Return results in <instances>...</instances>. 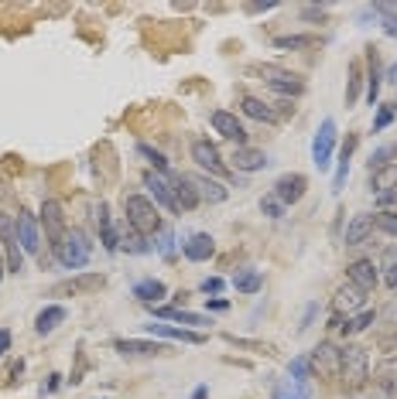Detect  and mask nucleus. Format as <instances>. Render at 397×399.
Listing matches in <instances>:
<instances>
[{"mask_svg": "<svg viewBox=\"0 0 397 399\" xmlns=\"http://www.w3.org/2000/svg\"><path fill=\"white\" fill-rule=\"evenodd\" d=\"M168 188H171V198H175V205H178V212H192L198 205V191L192 178H185V174H175V171H168Z\"/></svg>", "mask_w": 397, "mask_h": 399, "instance_id": "14", "label": "nucleus"}, {"mask_svg": "<svg viewBox=\"0 0 397 399\" xmlns=\"http://www.w3.org/2000/svg\"><path fill=\"white\" fill-rule=\"evenodd\" d=\"M332 317H353V314H360L366 307V294L360 290V287H353L349 280L332 294Z\"/></svg>", "mask_w": 397, "mask_h": 399, "instance_id": "8", "label": "nucleus"}, {"mask_svg": "<svg viewBox=\"0 0 397 399\" xmlns=\"http://www.w3.org/2000/svg\"><path fill=\"white\" fill-rule=\"evenodd\" d=\"M62 379H66L62 372H52L48 382H45V393H59V389H62Z\"/></svg>", "mask_w": 397, "mask_h": 399, "instance_id": "50", "label": "nucleus"}, {"mask_svg": "<svg viewBox=\"0 0 397 399\" xmlns=\"http://www.w3.org/2000/svg\"><path fill=\"white\" fill-rule=\"evenodd\" d=\"M96 222H99V243L106 253H117L120 249V229H117V222L110 218V209L106 205H96Z\"/></svg>", "mask_w": 397, "mask_h": 399, "instance_id": "22", "label": "nucleus"}, {"mask_svg": "<svg viewBox=\"0 0 397 399\" xmlns=\"http://www.w3.org/2000/svg\"><path fill=\"white\" fill-rule=\"evenodd\" d=\"M205 396H209V393H205V386H198V389H196V396H192V399H205Z\"/></svg>", "mask_w": 397, "mask_h": 399, "instance_id": "58", "label": "nucleus"}, {"mask_svg": "<svg viewBox=\"0 0 397 399\" xmlns=\"http://www.w3.org/2000/svg\"><path fill=\"white\" fill-rule=\"evenodd\" d=\"M113 352H120L124 359H158V355L171 352V348H168V345H161V341H137V338H117V341H113Z\"/></svg>", "mask_w": 397, "mask_h": 399, "instance_id": "12", "label": "nucleus"}, {"mask_svg": "<svg viewBox=\"0 0 397 399\" xmlns=\"http://www.w3.org/2000/svg\"><path fill=\"white\" fill-rule=\"evenodd\" d=\"M14 229H17V243H21V253L34 256V253L41 249V222H38V215L21 212L17 218H14Z\"/></svg>", "mask_w": 397, "mask_h": 399, "instance_id": "13", "label": "nucleus"}, {"mask_svg": "<svg viewBox=\"0 0 397 399\" xmlns=\"http://www.w3.org/2000/svg\"><path fill=\"white\" fill-rule=\"evenodd\" d=\"M55 259L68 266V270H79L89 263V236L82 229H66V236L55 246Z\"/></svg>", "mask_w": 397, "mask_h": 399, "instance_id": "2", "label": "nucleus"}, {"mask_svg": "<svg viewBox=\"0 0 397 399\" xmlns=\"http://www.w3.org/2000/svg\"><path fill=\"white\" fill-rule=\"evenodd\" d=\"M223 287H226L223 276H209V280H202V290H205V294H223Z\"/></svg>", "mask_w": 397, "mask_h": 399, "instance_id": "47", "label": "nucleus"}, {"mask_svg": "<svg viewBox=\"0 0 397 399\" xmlns=\"http://www.w3.org/2000/svg\"><path fill=\"white\" fill-rule=\"evenodd\" d=\"M308 191V178L305 174H298V171H288V174H281L277 181H274V198L288 209V205H295V202H301V195Z\"/></svg>", "mask_w": 397, "mask_h": 399, "instance_id": "11", "label": "nucleus"}, {"mask_svg": "<svg viewBox=\"0 0 397 399\" xmlns=\"http://www.w3.org/2000/svg\"><path fill=\"white\" fill-rule=\"evenodd\" d=\"M380 28H384V34L397 38V14H384V17H380Z\"/></svg>", "mask_w": 397, "mask_h": 399, "instance_id": "49", "label": "nucleus"}, {"mask_svg": "<svg viewBox=\"0 0 397 399\" xmlns=\"http://www.w3.org/2000/svg\"><path fill=\"white\" fill-rule=\"evenodd\" d=\"M192 184H196V191H198V202H209V205H219V202H226V195H230L223 184L205 178V174L192 178Z\"/></svg>", "mask_w": 397, "mask_h": 399, "instance_id": "28", "label": "nucleus"}, {"mask_svg": "<svg viewBox=\"0 0 397 399\" xmlns=\"http://www.w3.org/2000/svg\"><path fill=\"white\" fill-rule=\"evenodd\" d=\"M151 310H154V317H161V321L189 324V328H202V324H209L205 314H192V310H182V307H171V304H158V307H151Z\"/></svg>", "mask_w": 397, "mask_h": 399, "instance_id": "21", "label": "nucleus"}, {"mask_svg": "<svg viewBox=\"0 0 397 399\" xmlns=\"http://www.w3.org/2000/svg\"><path fill=\"white\" fill-rule=\"evenodd\" d=\"M346 276H349V283L360 287L363 294H370V290L380 283V273H377V266H373L370 259H356V263H349V266H346Z\"/></svg>", "mask_w": 397, "mask_h": 399, "instance_id": "20", "label": "nucleus"}, {"mask_svg": "<svg viewBox=\"0 0 397 399\" xmlns=\"http://www.w3.org/2000/svg\"><path fill=\"white\" fill-rule=\"evenodd\" d=\"M394 153H397V144H391V147H377V151L370 153V167H384V164H391Z\"/></svg>", "mask_w": 397, "mask_h": 399, "instance_id": "44", "label": "nucleus"}, {"mask_svg": "<svg viewBox=\"0 0 397 399\" xmlns=\"http://www.w3.org/2000/svg\"><path fill=\"white\" fill-rule=\"evenodd\" d=\"M226 341H230V345H236V348L257 352V355H264V359L277 355V345H267V341H254V338H236V335H226Z\"/></svg>", "mask_w": 397, "mask_h": 399, "instance_id": "36", "label": "nucleus"}, {"mask_svg": "<svg viewBox=\"0 0 397 399\" xmlns=\"http://www.w3.org/2000/svg\"><path fill=\"white\" fill-rule=\"evenodd\" d=\"M363 65L353 59L349 61V86H346V106H356V99H360V89H363Z\"/></svg>", "mask_w": 397, "mask_h": 399, "instance_id": "35", "label": "nucleus"}, {"mask_svg": "<svg viewBox=\"0 0 397 399\" xmlns=\"http://www.w3.org/2000/svg\"><path fill=\"white\" fill-rule=\"evenodd\" d=\"M301 21H319V24H322V21H326V10H322V7H305V10H301Z\"/></svg>", "mask_w": 397, "mask_h": 399, "instance_id": "48", "label": "nucleus"}, {"mask_svg": "<svg viewBox=\"0 0 397 399\" xmlns=\"http://www.w3.org/2000/svg\"><path fill=\"white\" fill-rule=\"evenodd\" d=\"M209 310H230V301H219V297H212V301H209Z\"/></svg>", "mask_w": 397, "mask_h": 399, "instance_id": "56", "label": "nucleus"}, {"mask_svg": "<svg viewBox=\"0 0 397 399\" xmlns=\"http://www.w3.org/2000/svg\"><path fill=\"white\" fill-rule=\"evenodd\" d=\"M308 368H312V375H319V379L339 375V348L332 345L329 338L319 341V345L308 352Z\"/></svg>", "mask_w": 397, "mask_h": 399, "instance_id": "7", "label": "nucleus"}, {"mask_svg": "<svg viewBox=\"0 0 397 399\" xmlns=\"http://www.w3.org/2000/svg\"><path fill=\"white\" fill-rule=\"evenodd\" d=\"M133 297L144 301L147 307H158L168 297V287L161 280H137V283H133Z\"/></svg>", "mask_w": 397, "mask_h": 399, "instance_id": "24", "label": "nucleus"}, {"mask_svg": "<svg viewBox=\"0 0 397 399\" xmlns=\"http://www.w3.org/2000/svg\"><path fill=\"white\" fill-rule=\"evenodd\" d=\"M270 399H308V386L298 379H281L274 382V396Z\"/></svg>", "mask_w": 397, "mask_h": 399, "instance_id": "32", "label": "nucleus"}, {"mask_svg": "<svg viewBox=\"0 0 397 399\" xmlns=\"http://www.w3.org/2000/svg\"><path fill=\"white\" fill-rule=\"evenodd\" d=\"M373 229H380L384 236H394L397 239V212H377L373 215Z\"/></svg>", "mask_w": 397, "mask_h": 399, "instance_id": "41", "label": "nucleus"}, {"mask_svg": "<svg viewBox=\"0 0 397 399\" xmlns=\"http://www.w3.org/2000/svg\"><path fill=\"white\" fill-rule=\"evenodd\" d=\"M110 287V276L106 273H89V270H82V273L68 276L62 283H55V290H52V297H96Z\"/></svg>", "mask_w": 397, "mask_h": 399, "instance_id": "3", "label": "nucleus"}, {"mask_svg": "<svg viewBox=\"0 0 397 399\" xmlns=\"http://www.w3.org/2000/svg\"><path fill=\"white\" fill-rule=\"evenodd\" d=\"M387 82H391V86H397V61L387 68Z\"/></svg>", "mask_w": 397, "mask_h": 399, "instance_id": "57", "label": "nucleus"}, {"mask_svg": "<svg viewBox=\"0 0 397 399\" xmlns=\"http://www.w3.org/2000/svg\"><path fill=\"white\" fill-rule=\"evenodd\" d=\"M384 287H391V290H397V246H391L387 253H384Z\"/></svg>", "mask_w": 397, "mask_h": 399, "instance_id": "39", "label": "nucleus"}, {"mask_svg": "<svg viewBox=\"0 0 397 399\" xmlns=\"http://www.w3.org/2000/svg\"><path fill=\"white\" fill-rule=\"evenodd\" d=\"M312 314H315V304H308V307H305V317H301V324H298V331H305V328H308V321H312Z\"/></svg>", "mask_w": 397, "mask_h": 399, "instance_id": "53", "label": "nucleus"}, {"mask_svg": "<svg viewBox=\"0 0 397 399\" xmlns=\"http://www.w3.org/2000/svg\"><path fill=\"white\" fill-rule=\"evenodd\" d=\"M326 41L319 38V34H281V38H274V48H281V52H305V48H322Z\"/></svg>", "mask_w": 397, "mask_h": 399, "instance_id": "27", "label": "nucleus"}, {"mask_svg": "<svg viewBox=\"0 0 397 399\" xmlns=\"http://www.w3.org/2000/svg\"><path fill=\"white\" fill-rule=\"evenodd\" d=\"M189 151H192V160H196L202 171L226 178V164H223V153H219V147H216L212 140H205V137H196Z\"/></svg>", "mask_w": 397, "mask_h": 399, "instance_id": "9", "label": "nucleus"}, {"mask_svg": "<svg viewBox=\"0 0 397 399\" xmlns=\"http://www.w3.org/2000/svg\"><path fill=\"white\" fill-rule=\"evenodd\" d=\"M370 188H373V195H387V191H397V164H384V167H373Z\"/></svg>", "mask_w": 397, "mask_h": 399, "instance_id": "30", "label": "nucleus"}, {"mask_svg": "<svg viewBox=\"0 0 397 399\" xmlns=\"http://www.w3.org/2000/svg\"><path fill=\"white\" fill-rule=\"evenodd\" d=\"M21 372H24V362L17 359V362L10 366V382H17V379H21Z\"/></svg>", "mask_w": 397, "mask_h": 399, "instance_id": "55", "label": "nucleus"}, {"mask_svg": "<svg viewBox=\"0 0 397 399\" xmlns=\"http://www.w3.org/2000/svg\"><path fill=\"white\" fill-rule=\"evenodd\" d=\"M243 113L250 116V120H257V123H277V113L267 106L264 99H257V96H243Z\"/></svg>", "mask_w": 397, "mask_h": 399, "instance_id": "31", "label": "nucleus"}, {"mask_svg": "<svg viewBox=\"0 0 397 399\" xmlns=\"http://www.w3.org/2000/svg\"><path fill=\"white\" fill-rule=\"evenodd\" d=\"M353 153H356V133H349V137L342 140V151H339V167H335V181H332V188H335V191H342V184H346V174H349V160H353Z\"/></svg>", "mask_w": 397, "mask_h": 399, "instance_id": "29", "label": "nucleus"}, {"mask_svg": "<svg viewBox=\"0 0 397 399\" xmlns=\"http://www.w3.org/2000/svg\"><path fill=\"white\" fill-rule=\"evenodd\" d=\"M312 368H308V359H291L288 362V379H298V382H305V375H308Z\"/></svg>", "mask_w": 397, "mask_h": 399, "instance_id": "45", "label": "nucleus"}, {"mask_svg": "<svg viewBox=\"0 0 397 399\" xmlns=\"http://www.w3.org/2000/svg\"><path fill=\"white\" fill-rule=\"evenodd\" d=\"M144 184L151 188V198H154V205H158V209L178 215V205H175V198H171V188H168L165 174H158V171H144Z\"/></svg>", "mask_w": 397, "mask_h": 399, "instance_id": "16", "label": "nucleus"}, {"mask_svg": "<svg viewBox=\"0 0 397 399\" xmlns=\"http://www.w3.org/2000/svg\"><path fill=\"white\" fill-rule=\"evenodd\" d=\"M120 246H124L127 253H147V249H151V246L144 243V236H137V232H133L131 225L124 229V236H120Z\"/></svg>", "mask_w": 397, "mask_h": 399, "instance_id": "42", "label": "nucleus"}, {"mask_svg": "<svg viewBox=\"0 0 397 399\" xmlns=\"http://www.w3.org/2000/svg\"><path fill=\"white\" fill-rule=\"evenodd\" d=\"M394 116H397V106H391V103L377 106V116H373V133H384V130L394 123Z\"/></svg>", "mask_w": 397, "mask_h": 399, "instance_id": "40", "label": "nucleus"}, {"mask_svg": "<svg viewBox=\"0 0 397 399\" xmlns=\"http://www.w3.org/2000/svg\"><path fill=\"white\" fill-rule=\"evenodd\" d=\"M277 3H247V14H261V10H270Z\"/></svg>", "mask_w": 397, "mask_h": 399, "instance_id": "52", "label": "nucleus"}, {"mask_svg": "<svg viewBox=\"0 0 397 399\" xmlns=\"http://www.w3.org/2000/svg\"><path fill=\"white\" fill-rule=\"evenodd\" d=\"M3 270H7V266H3V256H0V280H3Z\"/></svg>", "mask_w": 397, "mask_h": 399, "instance_id": "59", "label": "nucleus"}, {"mask_svg": "<svg viewBox=\"0 0 397 399\" xmlns=\"http://www.w3.org/2000/svg\"><path fill=\"white\" fill-rule=\"evenodd\" d=\"M370 232H373V215L360 212V215H353V218H349L342 243H346V246H363L366 239H370Z\"/></svg>", "mask_w": 397, "mask_h": 399, "instance_id": "23", "label": "nucleus"}, {"mask_svg": "<svg viewBox=\"0 0 397 399\" xmlns=\"http://www.w3.org/2000/svg\"><path fill=\"white\" fill-rule=\"evenodd\" d=\"M370 375V362H366V352L360 345H349V348H339V379L346 389H360Z\"/></svg>", "mask_w": 397, "mask_h": 399, "instance_id": "4", "label": "nucleus"}, {"mask_svg": "<svg viewBox=\"0 0 397 399\" xmlns=\"http://www.w3.org/2000/svg\"><path fill=\"white\" fill-rule=\"evenodd\" d=\"M233 164H236V171L254 174V171H264L267 167V153L257 151V147H240V151L233 153Z\"/></svg>", "mask_w": 397, "mask_h": 399, "instance_id": "25", "label": "nucleus"}, {"mask_svg": "<svg viewBox=\"0 0 397 399\" xmlns=\"http://www.w3.org/2000/svg\"><path fill=\"white\" fill-rule=\"evenodd\" d=\"M147 335L168 338V341H185V345H205L209 335L205 331H192V328H175V324H147Z\"/></svg>", "mask_w": 397, "mask_h": 399, "instance_id": "17", "label": "nucleus"}, {"mask_svg": "<svg viewBox=\"0 0 397 399\" xmlns=\"http://www.w3.org/2000/svg\"><path fill=\"white\" fill-rule=\"evenodd\" d=\"M397 202V191H387V195H377V205L380 209H387V205H394Z\"/></svg>", "mask_w": 397, "mask_h": 399, "instance_id": "51", "label": "nucleus"}, {"mask_svg": "<svg viewBox=\"0 0 397 399\" xmlns=\"http://www.w3.org/2000/svg\"><path fill=\"white\" fill-rule=\"evenodd\" d=\"M332 151H335V123L322 120L315 130V140H312V157H315V167L319 171H329Z\"/></svg>", "mask_w": 397, "mask_h": 399, "instance_id": "10", "label": "nucleus"}, {"mask_svg": "<svg viewBox=\"0 0 397 399\" xmlns=\"http://www.w3.org/2000/svg\"><path fill=\"white\" fill-rule=\"evenodd\" d=\"M233 287L240 290V294H257L261 287H264V276H261V270H240V273L233 276Z\"/></svg>", "mask_w": 397, "mask_h": 399, "instance_id": "33", "label": "nucleus"}, {"mask_svg": "<svg viewBox=\"0 0 397 399\" xmlns=\"http://www.w3.org/2000/svg\"><path fill=\"white\" fill-rule=\"evenodd\" d=\"M0 246H3V266H7L10 273H21L24 253H21L17 229H14V218H10V215H0Z\"/></svg>", "mask_w": 397, "mask_h": 399, "instance_id": "6", "label": "nucleus"}, {"mask_svg": "<svg viewBox=\"0 0 397 399\" xmlns=\"http://www.w3.org/2000/svg\"><path fill=\"white\" fill-rule=\"evenodd\" d=\"M212 130L219 133V137H226V140H233V144H247V130H243V123L236 120L233 113H226V110H216L212 113Z\"/></svg>", "mask_w": 397, "mask_h": 399, "instance_id": "19", "label": "nucleus"}, {"mask_svg": "<svg viewBox=\"0 0 397 399\" xmlns=\"http://www.w3.org/2000/svg\"><path fill=\"white\" fill-rule=\"evenodd\" d=\"M158 253H161L165 259H175V232H171V229L161 232V246H158Z\"/></svg>", "mask_w": 397, "mask_h": 399, "instance_id": "46", "label": "nucleus"}, {"mask_svg": "<svg viewBox=\"0 0 397 399\" xmlns=\"http://www.w3.org/2000/svg\"><path fill=\"white\" fill-rule=\"evenodd\" d=\"M41 225H45L52 246H59V239L66 236V215H62V205H59L55 198H48V202L41 205Z\"/></svg>", "mask_w": 397, "mask_h": 399, "instance_id": "15", "label": "nucleus"}, {"mask_svg": "<svg viewBox=\"0 0 397 399\" xmlns=\"http://www.w3.org/2000/svg\"><path fill=\"white\" fill-rule=\"evenodd\" d=\"M124 215H127V225H131L137 236H154V232H161V212H158V205H154L147 195L131 191V195L124 198Z\"/></svg>", "mask_w": 397, "mask_h": 399, "instance_id": "1", "label": "nucleus"}, {"mask_svg": "<svg viewBox=\"0 0 397 399\" xmlns=\"http://www.w3.org/2000/svg\"><path fill=\"white\" fill-rule=\"evenodd\" d=\"M62 321H66V307H62V304H48V307H41V310H38V317H34V331H38V335H52Z\"/></svg>", "mask_w": 397, "mask_h": 399, "instance_id": "26", "label": "nucleus"}, {"mask_svg": "<svg viewBox=\"0 0 397 399\" xmlns=\"http://www.w3.org/2000/svg\"><path fill=\"white\" fill-rule=\"evenodd\" d=\"M373 321H377V314H373L370 307H363L360 314H353V317H346V321L339 324V331H342V335L349 338V335H356V331H366V328H370Z\"/></svg>", "mask_w": 397, "mask_h": 399, "instance_id": "34", "label": "nucleus"}, {"mask_svg": "<svg viewBox=\"0 0 397 399\" xmlns=\"http://www.w3.org/2000/svg\"><path fill=\"white\" fill-rule=\"evenodd\" d=\"M257 75H264V82L270 86L274 92L288 96V99H298L305 92V79L298 72H288V68H277V65H254Z\"/></svg>", "mask_w": 397, "mask_h": 399, "instance_id": "5", "label": "nucleus"}, {"mask_svg": "<svg viewBox=\"0 0 397 399\" xmlns=\"http://www.w3.org/2000/svg\"><path fill=\"white\" fill-rule=\"evenodd\" d=\"M137 153H140V157H147V160H151V167H154L158 174H168V171H171V167H168V157L161 151H154L151 144H144V140H140V144H137Z\"/></svg>", "mask_w": 397, "mask_h": 399, "instance_id": "38", "label": "nucleus"}, {"mask_svg": "<svg viewBox=\"0 0 397 399\" xmlns=\"http://www.w3.org/2000/svg\"><path fill=\"white\" fill-rule=\"evenodd\" d=\"M261 212H264L267 218H284V205H281L274 195H264V198H261Z\"/></svg>", "mask_w": 397, "mask_h": 399, "instance_id": "43", "label": "nucleus"}, {"mask_svg": "<svg viewBox=\"0 0 397 399\" xmlns=\"http://www.w3.org/2000/svg\"><path fill=\"white\" fill-rule=\"evenodd\" d=\"M182 253H185L192 263H205V259H212V256H216V239H212L209 232L185 236V243H182Z\"/></svg>", "mask_w": 397, "mask_h": 399, "instance_id": "18", "label": "nucleus"}, {"mask_svg": "<svg viewBox=\"0 0 397 399\" xmlns=\"http://www.w3.org/2000/svg\"><path fill=\"white\" fill-rule=\"evenodd\" d=\"M7 348H10V331H7V328H0V355H3Z\"/></svg>", "mask_w": 397, "mask_h": 399, "instance_id": "54", "label": "nucleus"}, {"mask_svg": "<svg viewBox=\"0 0 397 399\" xmlns=\"http://www.w3.org/2000/svg\"><path fill=\"white\" fill-rule=\"evenodd\" d=\"M366 65H370V89H366V99L377 103V86H380V55H377V48H366Z\"/></svg>", "mask_w": 397, "mask_h": 399, "instance_id": "37", "label": "nucleus"}]
</instances>
